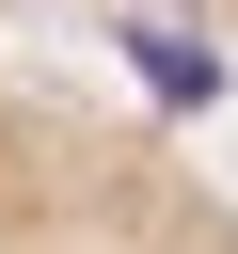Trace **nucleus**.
<instances>
[{"label": "nucleus", "mask_w": 238, "mask_h": 254, "mask_svg": "<svg viewBox=\"0 0 238 254\" xmlns=\"http://www.w3.org/2000/svg\"><path fill=\"white\" fill-rule=\"evenodd\" d=\"M0 254H238V111L0 32Z\"/></svg>", "instance_id": "f257e3e1"}, {"label": "nucleus", "mask_w": 238, "mask_h": 254, "mask_svg": "<svg viewBox=\"0 0 238 254\" xmlns=\"http://www.w3.org/2000/svg\"><path fill=\"white\" fill-rule=\"evenodd\" d=\"M0 32H63L190 111H238V0H0Z\"/></svg>", "instance_id": "f03ea898"}]
</instances>
